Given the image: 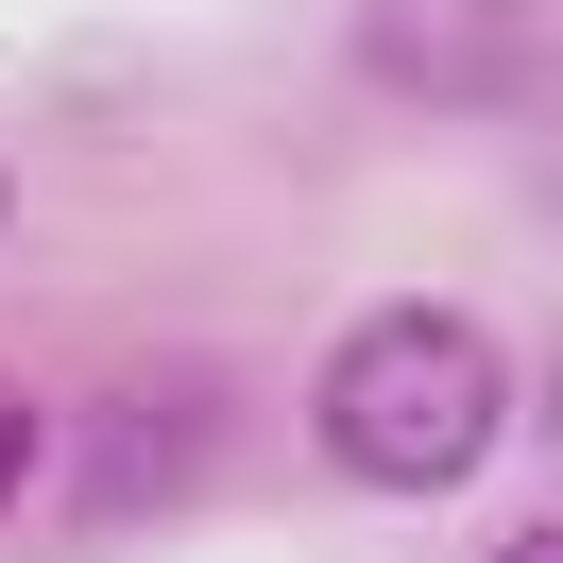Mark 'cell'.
Segmentation results:
<instances>
[{"instance_id":"obj_1","label":"cell","mask_w":563,"mask_h":563,"mask_svg":"<svg viewBox=\"0 0 563 563\" xmlns=\"http://www.w3.org/2000/svg\"><path fill=\"white\" fill-rule=\"evenodd\" d=\"M308 427L358 495H461L495 461V427H512V358H495L478 308H358Z\"/></svg>"},{"instance_id":"obj_2","label":"cell","mask_w":563,"mask_h":563,"mask_svg":"<svg viewBox=\"0 0 563 563\" xmlns=\"http://www.w3.org/2000/svg\"><path fill=\"white\" fill-rule=\"evenodd\" d=\"M358 69L393 86V103H529V69H547V35H529V0H358Z\"/></svg>"},{"instance_id":"obj_3","label":"cell","mask_w":563,"mask_h":563,"mask_svg":"<svg viewBox=\"0 0 563 563\" xmlns=\"http://www.w3.org/2000/svg\"><path fill=\"white\" fill-rule=\"evenodd\" d=\"M35 461H52V444H35V410H18V393H0V495L35 478Z\"/></svg>"},{"instance_id":"obj_4","label":"cell","mask_w":563,"mask_h":563,"mask_svg":"<svg viewBox=\"0 0 563 563\" xmlns=\"http://www.w3.org/2000/svg\"><path fill=\"white\" fill-rule=\"evenodd\" d=\"M495 563H563V512H547V529H512V547H495Z\"/></svg>"},{"instance_id":"obj_5","label":"cell","mask_w":563,"mask_h":563,"mask_svg":"<svg viewBox=\"0 0 563 563\" xmlns=\"http://www.w3.org/2000/svg\"><path fill=\"white\" fill-rule=\"evenodd\" d=\"M547 444H563V342H547Z\"/></svg>"},{"instance_id":"obj_6","label":"cell","mask_w":563,"mask_h":563,"mask_svg":"<svg viewBox=\"0 0 563 563\" xmlns=\"http://www.w3.org/2000/svg\"><path fill=\"white\" fill-rule=\"evenodd\" d=\"M0 206H18V188H0Z\"/></svg>"}]
</instances>
